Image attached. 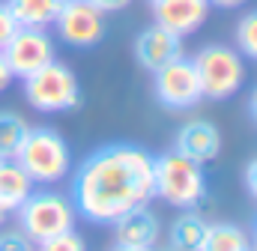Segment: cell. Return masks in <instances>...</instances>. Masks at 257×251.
Segmentation results:
<instances>
[{"label": "cell", "instance_id": "1", "mask_svg": "<svg viewBox=\"0 0 257 251\" xmlns=\"http://www.w3.org/2000/svg\"><path fill=\"white\" fill-rule=\"evenodd\" d=\"M153 197V153L138 144H105L93 150L72 180V203L93 224H114Z\"/></svg>", "mask_w": 257, "mask_h": 251}, {"label": "cell", "instance_id": "2", "mask_svg": "<svg viewBox=\"0 0 257 251\" xmlns=\"http://www.w3.org/2000/svg\"><path fill=\"white\" fill-rule=\"evenodd\" d=\"M153 186H156V197H162L177 209H197L206 200L203 168L180 156L177 150L153 156Z\"/></svg>", "mask_w": 257, "mask_h": 251}, {"label": "cell", "instance_id": "3", "mask_svg": "<svg viewBox=\"0 0 257 251\" xmlns=\"http://www.w3.org/2000/svg\"><path fill=\"white\" fill-rule=\"evenodd\" d=\"M15 162L27 171V177L39 186H51L57 180H63L72 168V150L63 141V135H57L54 129H30Z\"/></svg>", "mask_w": 257, "mask_h": 251}, {"label": "cell", "instance_id": "4", "mask_svg": "<svg viewBox=\"0 0 257 251\" xmlns=\"http://www.w3.org/2000/svg\"><path fill=\"white\" fill-rule=\"evenodd\" d=\"M24 99L39 114H63L81 108V84L75 72L63 63L51 60L39 72L24 78Z\"/></svg>", "mask_w": 257, "mask_h": 251}, {"label": "cell", "instance_id": "5", "mask_svg": "<svg viewBox=\"0 0 257 251\" xmlns=\"http://www.w3.org/2000/svg\"><path fill=\"white\" fill-rule=\"evenodd\" d=\"M203 99L224 102L245 84V60L230 45H206L192 57Z\"/></svg>", "mask_w": 257, "mask_h": 251}, {"label": "cell", "instance_id": "6", "mask_svg": "<svg viewBox=\"0 0 257 251\" xmlns=\"http://www.w3.org/2000/svg\"><path fill=\"white\" fill-rule=\"evenodd\" d=\"M15 212H18L21 233H27L33 242L75 230V221H78L75 203L57 191H33Z\"/></svg>", "mask_w": 257, "mask_h": 251}, {"label": "cell", "instance_id": "7", "mask_svg": "<svg viewBox=\"0 0 257 251\" xmlns=\"http://www.w3.org/2000/svg\"><path fill=\"white\" fill-rule=\"evenodd\" d=\"M12 78H27L54 60V39L45 27H18L0 48Z\"/></svg>", "mask_w": 257, "mask_h": 251}, {"label": "cell", "instance_id": "8", "mask_svg": "<svg viewBox=\"0 0 257 251\" xmlns=\"http://www.w3.org/2000/svg\"><path fill=\"white\" fill-rule=\"evenodd\" d=\"M153 93L171 111H189V108H194L203 99L194 63L189 57H177V60L165 63L162 69H156L153 72Z\"/></svg>", "mask_w": 257, "mask_h": 251}, {"label": "cell", "instance_id": "9", "mask_svg": "<svg viewBox=\"0 0 257 251\" xmlns=\"http://www.w3.org/2000/svg\"><path fill=\"white\" fill-rule=\"evenodd\" d=\"M57 36L72 48H93L105 39V12L90 0H63L57 18Z\"/></svg>", "mask_w": 257, "mask_h": 251}, {"label": "cell", "instance_id": "10", "mask_svg": "<svg viewBox=\"0 0 257 251\" xmlns=\"http://www.w3.org/2000/svg\"><path fill=\"white\" fill-rule=\"evenodd\" d=\"M174 150L197 165H206V162L218 159V153H221V132L209 120H189L177 129Z\"/></svg>", "mask_w": 257, "mask_h": 251}, {"label": "cell", "instance_id": "11", "mask_svg": "<svg viewBox=\"0 0 257 251\" xmlns=\"http://www.w3.org/2000/svg\"><path fill=\"white\" fill-rule=\"evenodd\" d=\"M177 57H183V36H177V33H171V30H165L159 24H153V27L138 33V39H135V60L141 63L147 72H156V69H162L165 63L177 60Z\"/></svg>", "mask_w": 257, "mask_h": 251}, {"label": "cell", "instance_id": "12", "mask_svg": "<svg viewBox=\"0 0 257 251\" xmlns=\"http://www.w3.org/2000/svg\"><path fill=\"white\" fill-rule=\"evenodd\" d=\"M150 6H153L156 24L177 36L194 33L209 15V0H156Z\"/></svg>", "mask_w": 257, "mask_h": 251}, {"label": "cell", "instance_id": "13", "mask_svg": "<svg viewBox=\"0 0 257 251\" xmlns=\"http://www.w3.org/2000/svg\"><path fill=\"white\" fill-rule=\"evenodd\" d=\"M114 233H117V242L141 245V248H156L159 236H162V224H159L156 212L147 203V206H135V209H128L126 215H120L114 221Z\"/></svg>", "mask_w": 257, "mask_h": 251}, {"label": "cell", "instance_id": "14", "mask_svg": "<svg viewBox=\"0 0 257 251\" xmlns=\"http://www.w3.org/2000/svg\"><path fill=\"white\" fill-rule=\"evenodd\" d=\"M33 180L15 159H0V209L9 215L15 212L30 194H33Z\"/></svg>", "mask_w": 257, "mask_h": 251}, {"label": "cell", "instance_id": "15", "mask_svg": "<svg viewBox=\"0 0 257 251\" xmlns=\"http://www.w3.org/2000/svg\"><path fill=\"white\" fill-rule=\"evenodd\" d=\"M60 6L63 0H6V9L18 27H48L54 24Z\"/></svg>", "mask_w": 257, "mask_h": 251}, {"label": "cell", "instance_id": "16", "mask_svg": "<svg viewBox=\"0 0 257 251\" xmlns=\"http://www.w3.org/2000/svg\"><path fill=\"white\" fill-rule=\"evenodd\" d=\"M248 248H251V236L242 227L227 224V221H215V224H206V236H203L197 251H248Z\"/></svg>", "mask_w": 257, "mask_h": 251}, {"label": "cell", "instance_id": "17", "mask_svg": "<svg viewBox=\"0 0 257 251\" xmlns=\"http://www.w3.org/2000/svg\"><path fill=\"white\" fill-rule=\"evenodd\" d=\"M206 236V218L194 209H186L171 224V248L177 251H197Z\"/></svg>", "mask_w": 257, "mask_h": 251}, {"label": "cell", "instance_id": "18", "mask_svg": "<svg viewBox=\"0 0 257 251\" xmlns=\"http://www.w3.org/2000/svg\"><path fill=\"white\" fill-rule=\"evenodd\" d=\"M30 126L15 111H0V159H15Z\"/></svg>", "mask_w": 257, "mask_h": 251}, {"label": "cell", "instance_id": "19", "mask_svg": "<svg viewBox=\"0 0 257 251\" xmlns=\"http://www.w3.org/2000/svg\"><path fill=\"white\" fill-rule=\"evenodd\" d=\"M236 45H239V54L257 60V9L245 12L236 24Z\"/></svg>", "mask_w": 257, "mask_h": 251}, {"label": "cell", "instance_id": "20", "mask_svg": "<svg viewBox=\"0 0 257 251\" xmlns=\"http://www.w3.org/2000/svg\"><path fill=\"white\" fill-rule=\"evenodd\" d=\"M36 245H39L36 251H87L84 239H81L75 230L57 233V236H51V239H42V242H36Z\"/></svg>", "mask_w": 257, "mask_h": 251}, {"label": "cell", "instance_id": "21", "mask_svg": "<svg viewBox=\"0 0 257 251\" xmlns=\"http://www.w3.org/2000/svg\"><path fill=\"white\" fill-rule=\"evenodd\" d=\"M36 242L21 230H0V251H36Z\"/></svg>", "mask_w": 257, "mask_h": 251}, {"label": "cell", "instance_id": "22", "mask_svg": "<svg viewBox=\"0 0 257 251\" xmlns=\"http://www.w3.org/2000/svg\"><path fill=\"white\" fill-rule=\"evenodd\" d=\"M18 30V24H15V18H12V12L6 9V3H0V48L9 42V36Z\"/></svg>", "mask_w": 257, "mask_h": 251}, {"label": "cell", "instance_id": "23", "mask_svg": "<svg viewBox=\"0 0 257 251\" xmlns=\"http://www.w3.org/2000/svg\"><path fill=\"white\" fill-rule=\"evenodd\" d=\"M90 3H93L99 12H105V15H108V12H120V9H126L132 0H90Z\"/></svg>", "mask_w": 257, "mask_h": 251}, {"label": "cell", "instance_id": "24", "mask_svg": "<svg viewBox=\"0 0 257 251\" xmlns=\"http://www.w3.org/2000/svg\"><path fill=\"white\" fill-rule=\"evenodd\" d=\"M245 188H248L251 200L257 203V159L254 162H248V168H245Z\"/></svg>", "mask_w": 257, "mask_h": 251}, {"label": "cell", "instance_id": "25", "mask_svg": "<svg viewBox=\"0 0 257 251\" xmlns=\"http://www.w3.org/2000/svg\"><path fill=\"white\" fill-rule=\"evenodd\" d=\"M9 84H12V72H9V66L3 60V54H0V93L9 90Z\"/></svg>", "mask_w": 257, "mask_h": 251}, {"label": "cell", "instance_id": "26", "mask_svg": "<svg viewBox=\"0 0 257 251\" xmlns=\"http://www.w3.org/2000/svg\"><path fill=\"white\" fill-rule=\"evenodd\" d=\"M245 0H209V6H221V9H236V6H242Z\"/></svg>", "mask_w": 257, "mask_h": 251}, {"label": "cell", "instance_id": "27", "mask_svg": "<svg viewBox=\"0 0 257 251\" xmlns=\"http://www.w3.org/2000/svg\"><path fill=\"white\" fill-rule=\"evenodd\" d=\"M248 114H251V120L257 123V87L251 90V96H248Z\"/></svg>", "mask_w": 257, "mask_h": 251}, {"label": "cell", "instance_id": "28", "mask_svg": "<svg viewBox=\"0 0 257 251\" xmlns=\"http://www.w3.org/2000/svg\"><path fill=\"white\" fill-rule=\"evenodd\" d=\"M111 251H153V248H141V245H126V242H117Z\"/></svg>", "mask_w": 257, "mask_h": 251}, {"label": "cell", "instance_id": "29", "mask_svg": "<svg viewBox=\"0 0 257 251\" xmlns=\"http://www.w3.org/2000/svg\"><path fill=\"white\" fill-rule=\"evenodd\" d=\"M251 245L257 248V218H254V224H251Z\"/></svg>", "mask_w": 257, "mask_h": 251}, {"label": "cell", "instance_id": "30", "mask_svg": "<svg viewBox=\"0 0 257 251\" xmlns=\"http://www.w3.org/2000/svg\"><path fill=\"white\" fill-rule=\"evenodd\" d=\"M3 218H6V212H3V209H0V227H3Z\"/></svg>", "mask_w": 257, "mask_h": 251}, {"label": "cell", "instance_id": "31", "mask_svg": "<svg viewBox=\"0 0 257 251\" xmlns=\"http://www.w3.org/2000/svg\"><path fill=\"white\" fill-rule=\"evenodd\" d=\"M153 251H177V248H171V245H168V248H153Z\"/></svg>", "mask_w": 257, "mask_h": 251}, {"label": "cell", "instance_id": "32", "mask_svg": "<svg viewBox=\"0 0 257 251\" xmlns=\"http://www.w3.org/2000/svg\"><path fill=\"white\" fill-rule=\"evenodd\" d=\"M248 251H257V248H254V245H251V248H248Z\"/></svg>", "mask_w": 257, "mask_h": 251}, {"label": "cell", "instance_id": "33", "mask_svg": "<svg viewBox=\"0 0 257 251\" xmlns=\"http://www.w3.org/2000/svg\"><path fill=\"white\" fill-rule=\"evenodd\" d=\"M150 3H156V0H150Z\"/></svg>", "mask_w": 257, "mask_h": 251}]
</instances>
